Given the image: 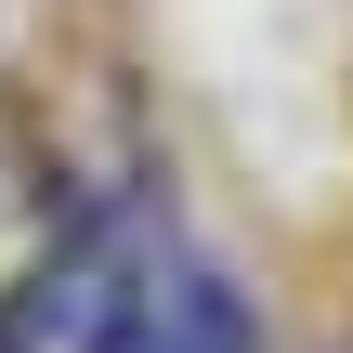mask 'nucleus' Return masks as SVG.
Masks as SVG:
<instances>
[{
	"mask_svg": "<svg viewBox=\"0 0 353 353\" xmlns=\"http://www.w3.org/2000/svg\"><path fill=\"white\" fill-rule=\"evenodd\" d=\"M0 353H13V314H0Z\"/></svg>",
	"mask_w": 353,
	"mask_h": 353,
	"instance_id": "3",
	"label": "nucleus"
},
{
	"mask_svg": "<svg viewBox=\"0 0 353 353\" xmlns=\"http://www.w3.org/2000/svg\"><path fill=\"white\" fill-rule=\"evenodd\" d=\"M118 353H262V327H249V288H236L223 262L170 249V262L144 275V314H131Z\"/></svg>",
	"mask_w": 353,
	"mask_h": 353,
	"instance_id": "2",
	"label": "nucleus"
},
{
	"mask_svg": "<svg viewBox=\"0 0 353 353\" xmlns=\"http://www.w3.org/2000/svg\"><path fill=\"white\" fill-rule=\"evenodd\" d=\"M170 249H183V236H170L157 196H105V210L65 223V236L39 249V275L0 301V314H13V353H118L131 314H144V275H157Z\"/></svg>",
	"mask_w": 353,
	"mask_h": 353,
	"instance_id": "1",
	"label": "nucleus"
}]
</instances>
